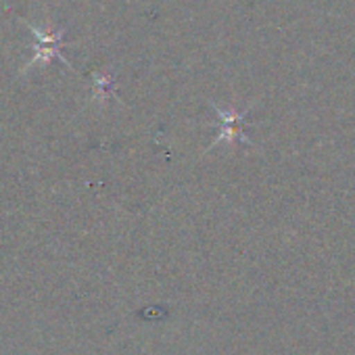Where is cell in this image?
<instances>
[{
	"label": "cell",
	"instance_id": "obj_1",
	"mask_svg": "<svg viewBox=\"0 0 355 355\" xmlns=\"http://www.w3.org/2000/svg\"><path fill=\"white\" fill-rule=\"evenodd\" d=\"M216 109V115L220 119V128H218V138L214 144H220V142H251L245 134H243V123H245V117H247V111H226V109Z\"/></svg>",
	"mask_w": 355,
	"mask_h": 355
},
{
	"label": "cell",
	"instance_id": "obj_2",
	"mask_svg": "<svg viewBox=\"0 0 355 355\" xmlns=\"http://www.w3.org/2000/svg\"><path fill=\"white\" fill-rule=\"evenodd\" d=\"M34 57L24 65V69H21V73H26V71H30L34 65H38V63H49V61H53V59H59L61 63H65L67 67H71L69 65V61L61 55V44H42V42H38L36 46H34Z\"/></svg>",
	"mask_w": 355,
	"mask_h": 355
}]
</instances>
